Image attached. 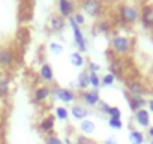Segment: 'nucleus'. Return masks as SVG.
<instances>
[{
	"label": "nucleus",
	"mask_w": 153,
	"mask_h": 144,
	"mask_svg": "<svg viewBox=\"0 0 153 144\" xmlns=\"http://www.w3.org/2000/svg\"><path fill=\"white\" fill-rule=\"evenodd\" d=\"M110 47H111V51H113L117 57H125V56L131 54V51H132V41H131V38L126 36V35L114 33V35L111 36Z\"/></svg>",
	"instance_id": "obj_1"
},
{
	"label": "nucleus",
	"mask_w": 153,
	"mask_h": 144,
	"mask_svg": "<svg viewBox=\"0 0 153 144\" xmlns=\"http://www.w3.org/2000/svg\"><path fill=\"white\" fill-rule=\"evenodd\" d=\"M117 17H119L120 23H123L126 26H134L140 20V9L134 5L122 3L117 8Z\"/></svg>",
	"instance_id": "obj_2"
},
{
	"label": "nucleus",
	"mask_w": 153,
	"mask_h": 144,
	"mask_svg": "<svg viewBox=\"0 0 153 144\" xmlns=\"http://www.w3.org/2000/svg\"><path fill=\"white\" fill-rule=\"evenodd\" d=\"M81 9L90 18H101L104 15V0H81Z\"/></svg>",
	"instance_id": "obj_3"
},
{
	"label": "nucleus",
	"mask_w": 153,
	"mask_h": 144,
	"mask_svg": "<svg viewBox=\"0 0 153 144\" xmlns=\"http://www.w3.org/2000/svg\"><path fill=\"white\" fill-rule=\"evenodd\" d=\"M51 96L53 99L62 102L63 105H68V104H72L74 101L78 99V95L75 93V90L72 89H68V87H51Z\"/></svg>",
	"instance_id": "obj_4"
},
{
	"label": "nucleus",
	"mask_w": 153,
	"mask_h": 144,
	"mask_svg": "<svg viewBox=\"0 0 153 144\" xmlns=\"http://www.w3.org/2000/svg\"><path fill=\"white\" fill-rule=\"evenodd\" d=\"M68 23L72 29V38H74V44L76 45V48H78V53H86L87 51V42H86V38H84V33L81 30V27L75 23L74 17H69L68 18Z\"/></svg>",
	"instance_id": "obj_5"
},
{
	"label": "nucleus",
	"mask_w": 153,
	"mask_h": 144,
	"mask_svg": "<svg viewBox=\"0 0 153 144\" xmlns=\"http://www.w3.org/2000/svg\"><path fill=\"white\" fill-rule=\"evenodd\" d=\"M17 63V56L9 47H0V71H11Z\"/></svg>",
	"instance_id": "obj_6"
},
{
	"label": "nucleus",
	"mask_w": 153,
	"mask_h": 144,
	"mask_svg": "<svg viewBox=\"0 0 153 144\" xmlns=\"http://www.w3.org/2000/svg\"><path fill=\"white\" fill-rule=\"evenodd\" d=\"M78 99H81V104L84 107H98L101 101V95H99V90L87 89L78 93Z\"/></svg>",
	"instance_id": "obj_7"
},
{
	"label": "nucleus",
	"mask_w": 153,
	"mask_h": 144,
	"mask_svg": "<svg viewBox=\"0 0 153 144\" xmlns=\"http://www.w3.org/2000/svg\"><path fill=\"white\" fill-rule=\"evenodd\" d=\"M140 21L146 30H152V27H153V5H144L140 9Z\"/></svg>",
	"instance_id": "obj_8"
},
{
	"label": "nucleus",
	"mask_w": 153,
	"mask_h": 144,
	"mask_svg": "<svg viewBox=\"0 0 153 144\" xmlns=\"http://www.w3.org/2000/svg\"><path fill=\"white\" fill-rule=\"evenodd\" d=\"M51 98V87L50 86H38L35 87L33 90V95H32V99L35 104H45L48 99Z\"/></svg>",
	"instance_id": "obj_9"
},
{
	"label": "nucleus",
	"mask_w": 153,
	"mask_h": 144,
	"mask_svg": "<svg viewBox=\"0 0 153 144\" xmlns=\"http://www.w3.org/2000/svg\"><path fill=\"white\" fill-rule=\"evenodd\" d=\"M75 3L74 0H59L57 2V14L63 18H69L75 14Z\"/></svg>",
	"instance_id": "obj_10"
},
{
	"label": "nucleus",
	"mask_w": 153,
	"mask_h": 144,
	"mask_svg": "<svg viewBox=\"0 0 153 144\" xmlns=\"http://www.w3.org/2000/svg\"><path fill=\"white\" fill-rule=\"evenodd\" d=\"M126 93L131 96H144L146 93V87L141 81L138 80H129L126 83Z\"/></svg>",
	"instance_id": "obj_11"
},
{
	"label": "nucleus",
	"mask_w": 153,
	"mask_h": 144,
	"mask_svg": "<svg viewBox=\"0 0 153 144\" xmlns=\"http://www.w3.org/2000/svg\"><path fill=\"white\" fill-rule=\"evenodd\" d=\"M38 126H39V131L44 132L45 135L53 134L54 132V128H56V117L51 116V114H47V116H44L39 120V125Z\"/></svg>",
	"instance_id": "obj_12"
},
{
	"label": "nucleus",
	"mask_w": 153,
	"mask_h": 144,
	"mask_svg": "<svg viewBox=\"0 0 153 144\" xmlns=\"http://www.w3.org/2000/svg\"><path fill=\"white\" fill-rule=\"evenodd\" d=\"M38 74H39V78L44 83H47V84H53L54 83V69H53V66L50 63H47V62L42 63Z\"/></svg>",
	"instance_id": "obj_13"
},
{
	"label": "nucleus",
	"mask_w": 153,
	"mask_h": 144,
	"mask_svg": "<svg viewBox=\"0 0 153 144\" xmlns=\"http://www.w3.org/2000/svg\"><path fill=\"white\" fill-rule=\"evenodd\" d=\"M65 26H66V21H65L63 17H60L59 14H51L50 15V18H48V29H50V32H54V33L62 32L65 29Z\"/></svg>",
	"instance_id": "obj_14"
},
{
	"label": "nucleus",
	"mask_w": 153,
	"mask_h": 144,
	"mask_svg": "<svg viewBox=\"0 0 153 144\" xmlns=\"http://www.w3.org/2000/svg\"><path fill=\"white\" fill-rule=\"evenodd\" d=\"M89 110H87V107H84L83 104H72V107L69 108V114L74 117V119H76V120H84V119H87L89 117Z\"/></svg>",
	"instance_id": "obj_15"
},
{
	"label": "nucleus",
	"mask_w": 153,
	"mask_h": 144,
	"mask_svg": "<svg viewBox=\"0 0 153 144\" xmlns=\"http://www.w3.org/2000/svg\"><path fill=\"white\" fill-rule=\"evenodd\" d=\"M134 119H135V123L140 128H149L150 126V113L146 108H141V110L135 111L134 113Z\"/></svg>",
	"instance_id": "obj_16"
},
{
	"label": "nucleus",
	"mask_w": 153,
	"mask_h": 144,
	"mask_svg": "<svg viewBox=\"0 0 153 144\" xmlns=\"http://www.w3.org/2000/svg\"><path fill=\"white\" fill-rule=\"evenodd\" d=\"M126 101H128V105H129V110L131 111H138L141 108H144L147 105V101L143 98V96H131L126 93Z\"/></svg>",
	"instance_id": "obj_17"
},
{
	"label": "nucleus",
	"mask_w": 153,
	"mask_h": 144,
	"mask_svg": "<svg viewBox=\"0 0 153 144\" xmlns=\"http://www.w3.org/2000/svg\"><path fill=\"white\" fill-rule=\"evenodd\" d=\"M76 87L80 89V92L87 90L90 87V74L87 72V69L81 71L78 74V77H76Z\"/></svg>",
	"instance_id": "obj_18"
},
{
	"label": "nucleus",
	"mask_w": 153,
	"mask_h": 144,
	"mask_svg": "<svg viewBox=\"0 0 153 144\" xmlns=\"http://www.w3.org/2000/svg\"><path fill=\"white\" fill-rule=\"evenodd\" d=\"M11 93V80L9 77L0 74V99H6Z\"/></svg>",
	"instance_id": "obj_19"
},
{
	"label": "nucleus",
	"mask_w": 153,
	"mask_h": 144,
	"mask_svg": "<svg viewBox=\"0 0 153 144\" xmlns=\"http://www.w3.org/2000/svg\"><path fill=\"white\" fill-rule=\"evenodd\" d=\"M128 140H129L131 144H144L146 137H144V134H143L141 131H138V129H131L129 134H128Z\"/></svg>",
	"instance_id": "obj_20"
},
{
	"label": "nucleus",
	"mask_w": 153,
	"mask_h": 144,
	"mask_svg": "<svg viewBox=\"0 0 153 144\" xmlns=\"http://www.w3.org/2000/svg\"><path fill=\"white\" fill-rule=\"evenodd\" d=\"M113 51H110V72L113 75H117L119 72H122V60L120 57H113Z\"/></svg>",
	"instance_id": "obj_21"
},
{
	"label": "nucleus",
	"mask_w": 153,
	"mask_h": 144,
	"mask_svg": "<svg viewBox=\"0 0 153 144\" xmlns=\"http://www.w3.org/2000/svg\"><path fill=\"white\" fill-rule=\"evenodd\" d=\"M95 129H96V125H95L93 120L84 119V120L80 122V131L83 132V135H90V134L95 132Z\"/></svg>",
	"instance_id": "obj_22"
},
{
	"label": "nucleus",
	"mask_w": 153,
	"mask_h": 144,
	"mask_svg": "<svg viewBox=\"0 0 153 144\" xmlns=\"http://www.w3.org/2000/svg\"><path fill=\"white\" fill-rule=\"evenodd\" d=\"M69 62H71V65H72L74 68H83L84 63H86L84 56H83L81 53H78V51L71 53V56H69Z\"/></svg>",
	"instance_id": "obj_23"
},
{
	"label": "nucleus",
	"mask_w": 153,
	"mask_h": 144,
	"mask_svg": "<svg viewBox=\"0 0 153 144\" xmlns=\"http://www.w3.org/2000/svg\"><path fill=\"white\" fill-rule=\"evenodd\" d=\"M69 108L66 107V105H57L56 108H54V117L57 119V120H62V122H65V120H68L69 119Z\"/></svg>",
	"instance_id": "obj_24"
},
{
	"label": "nucleus",
	"mask_w": 153,
	"mask_h": 144,
	"mask_svg": "<svg viewBox=\"0 0 153 144\" xmlns=\"http://www.w3.org/2000/svg\"><path fill=\"white\" fill-rule=\"evenodd\" d=\"M96 30L102 35H108L111 32V24L107 21V20H99L96 23Z\"/></svg>",
	"instance_id": "obj_25"
},
{
	"label": "nucleus",
	"mask_w": 153,
	"mask_h": 144,
	"mask_svg": "<svg viewBox=\"0 0 153 144\" xmlns=\"http://www.w3.org/2000/svg\"><path fill=\"white\" fill-rule=\"evenodd\" d=\"M116 83V75H113L111 72H107L104 77H101V86L102 87H111Z\"/></svg>",
	"instance_id": "obj_26"
},
{
	"label": "nucleus",
	"mask_w": 153,
	"mask_h": 144,
	"mask_svg": "<svg viewBox=\"0 0 153 144\" xmlns=\"http://www.w3.org/2000/svg\"><path fill=\"white\" fill-rule=\"evenodd\" d=\"M44 144H65V143H63V138H60L59 135L53 132L44 137Z\"/></svg>",
	"instance_id": "obj_27"
},
{
	"label": "nucleus",
	"mask_w": 153,
	"mask_h": 144,
	"mask_svg": "<svg viewBox=\"0 0 153 144\" xmlns=\"http://www.w3.org/2000/svg\"><path fill=\"white\" fill-rule=\"evenodd\" d=\"M63 50H65V47H63L60 42H51V44L48 45V51H50L51 54H56V56L62 54Z\"/></svg>",
	"instance_id": "obj_28"
},
{
	"label": "nucleus",
	"mask_w": 153,
	"mask_h": 144,
	"mask_svg": "<svg viewBox=\"0 0 153 144\" xmlns=\"http://www.w3.org/2000/svg\"><path fill=\"white\" fill-rule=\"evenodd\" d=\"M108 126L114 131H120V129H123V122H122V119L108 117Z\"/></svg>",
	"instance_id": "obj_29"
},
{
	"label": "nucleus",
	"mask_w": 153,
	"mask_h": 144,
	"mask_svg": "<svg viewBox=\"0 0 153 144\" xmlns=\"http://www.w3.org/2000/svg\"><path fill=\"white\" fill-rule=\"evenodd\" d=\"M90 87L95 89V90H99V87H102L101 86V77L98 74H90Z\"/></svg>",
	"instance_id": "obj_30"
},
{
	"label": "nucleus",
	"mask_w": 153,
	"mask_h": 144,
	"mask_svg": "<svg viewBox=\"0 0 153 144\" xmlns=\"http://www.w3.org/2000/svg\"><path fill=\"white\" fill-rule=\"evenodd\" d=\"M72 17H74V20H75V23H76V24H78L80 27L86 24V15H84L83 12H80V11H76V12H75V14H74Z\"/></svg>",
	"instance_id": "obj_31"
},
{
	"label": "nucleus",
	"mask_w": 153,
	"mask_h": 144,
	"mask_svg": "<svg viewBox=\"0 0 153 144\" xmlns=\"http://www.w3.org/2000/svg\"><path fill=\"white\" fill-rule=\"evenodd\" d=\"M108 117H116V119H122V110L119 107L111 105L110 111H108Z\"/></svg>",
	"instance_id": "obj_32"
},
{
	"label": "nucleus",
	"mask_w": 153,
	"mask_h": 144,
	"mask_svg": "<svg viewBox=\"0 0 153 144\" xmlns=\"http://www.w3.org/2000/svg\"><path fill=\"white\" fill-rule=\"evenodd\" d=\"M110 108H111V105H110V104H107L105 101H99V104H98V110H99L102 114L108 116V111H110Z\"/></svg>",
	"instance_id": "obj_33"
},
{
	"label": "nucleus",
	"mask_w": 153,
	"mask_h": 144,
	"mask_svg": "<svg viewBox=\"0 0 153 144\" xmlns=\"http://www.w3.org/2000/svg\"><path fill=\"white\" fill-rule=\"evenodd\" d=\"M101 69V65L95 63V62H89L87 63V72H90V74H98Z\"/></svg>",
	"instance_id": "obj_34"
},
{
	"label": "nucleus",
	"mask_w": 153,
	"mask_h": 144,
	"mask_svg": "<svg viewBox=\"0 0 153 144\" xmlns=\"http://www.w3.org/2000/svg\"><path fill=\"white\" fill-rule=\"evenodd\" d=\"M75 144H93L87 135H78L75 138Z\"/></svg>",
	"instance_id": "obj_35"
},
{
	"label": "nucleus",
	"mask_w": 153,
	"mask_h": 144,
	"mask_svg": "<svg viewBox=\"0 0 153 144\" xmlns=\"http://www.w3.org/2000/svg\"><path fill=\"white\" fill-rule=\"evenodd\" d=\"M102 144H117V140H116L114 137H108L107 140H104Z\"/></svg>",
	"instance_id": "obj_36"
},
{
	"label": "nucleus",
	"mask_w": 153,
	"mask_h": 144,
	"mask_svg": "<svg viewBox=\"0 0 153 144\" xmlns=\"http://www.w3.org/2000/svg\"><path fill=\"white\" fill-rule=\"evenodd\" d=\"M147 110H149V113H153V99L147 101Z\"/></svg>",
	"instance_id": "obj_37"
},
{
	"label": "nucleus",
	"mask_w": 153,
	"mask_h": 144,
	"mask_svg": "<svg viewBox=\"0 0 153 144\" xmlns=\"http://www.w3.org/2000/svg\"><path fill=\"white\" fill-rule=\"evenodd\" d=\"M147 135H149L150 140H153V126H149L147 128Z\"/></svg>",
	"instance_id": "obj_38"
},
{
	"label": "nucleus",
	"mask_w": 153,
	"mask_h": 144,
	"mask_svg": "<svg viewBox=\"0 0 153 144\" xmlns=\"http://www.w3.org/2000/svg\"><path fill=\"white\" fill-rule=\"evenodd\" d=\"M63 143H65V144H72V140H71V137H66V138L63 140Z\"/></svg>",
	"instance_id": "obj_39"
},
{
	"label": "nucleus",
	"mask_w": 153,
	"mask_h": 144,
	"mask_svg": "<svg viewBox=\"0 0 153 144\" xmlns=\"http://www.w3.org/2000/svg\"><path fill=\"white\" fill-rule=\"evenodd\" d=\"M2 126H3V116L0 113V129H2Z\"/></svg>",
	"instance_id": "obj_40"
},
{
	"label": "nucleus",
	"mask_w": 153,
	"mask_h": 144,
	"mask_svg": "<svg viewBox=\"0 0 153 144\" xmlns=\"http://www.w3.org/2000/svg\"><path fill=\"white\" fill-rule=\"evenodd\" d=\"M150 32H152V36H153V27H152V30H150Z\"/></svg>",
	"instance_id": "obj_41"
},
{
	"label": "nucleus",
	"mask_w": 153,
	"mask_h": 144,
	"mask_svg": "<svg viewBox=\"0 0 153 144\" xmlns=\"http://www.w3.org/2000/svg\"><path fill=\"white\" fill-rule=\"evenodd\" d=\"M150 144H153V140H150Z\"/></svg>",
	"instance_id": "obj_42"
}]
</instances>
